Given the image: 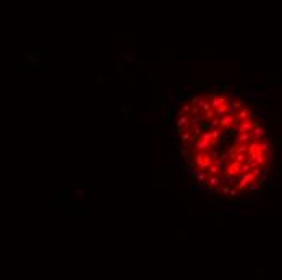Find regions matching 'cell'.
Here are the masks:
<instances>
[{
    "label": "cell",
    "mask_w": 282,
    "mask_h": 280,
    "mask_svg": "<svg viewBox=\"0 0 282 280\" xmlns=\"http://www.w3.org/2000/svg\"><path fill=\"white\" fill-rule=\"evenodd\" d=\"M253 125H255V121L251 120V118H245V120H242V125H240V130L242 131H251Z\"/></svg>",
    "instance_id": "obj_3"
},
{
    "label": "cell",
    "mask_w": 282,
    "mask_h": 280,
    "mask_svg": "<svg viewBox=\"0 0 282 280\" xmlns=\"http://www.w3.org/2000/svg\"><path fill=\"white\" fill-rule=\"evenodd\" d=\"M238 96H240V91H238V89H235V91H233L232 94L229 96V99H230V101H233V99H237Z\"/></svg>",
    "instance_id": "obj_10"
},
{
    "label": "cell",
    "mask_w": 282,
    "mask_h": 280,
    "mask_svg": "<svg viewBox=\"0 0 282 280\" xmlns=\"http://www.w3.org/2000/svg\"><path fill=\"white\" fill-rule=\"evenodd\" d=\"M217 170H219V169H217V165H209V172L212 173V175H214V173H217Z\"/></svg>",
    "instance_id": "obj_13"
},
{
    "label": "cell",
    "mask_w": 282,
    "mask_h": 280,
    "mask_svg": "<svg viewBox=\"0 0 282 280\" xmlns=\"http://www.w3.org/2000/svg\"><path fill=\"white\" fill-rule=\"evenodd\" d=\"M185 121H187V117H182V118H180V120H178V121H177V126H182V125H183V123H185Z\"/></svg>",
    "instance_id": "obj_15"
},
{
    "label": "cell",
    "mask_w": 282,
    "mask_h": 280,
    "mask_svg": "<svg viewBox=\"0 0 282 280\" xmlns=\"http://www.w3.org/2000/svg\"><path fill=\"white\" fill-rule=\"evenodd\" d=\"M203 139L209 141V139H211V133H204V134H203Z\"/></svg>",
    "instance_id": "obj_17"
},
{
    "label": "cell",
    "mask_w": 282,
    "mask_h": 280,
    "mask_svg": "<svg viewBox=\"0 0 282 280\" xmlns=\"http://www.w3.org/2000/svg\"><path fill=\"white\" fill-rule=\"evenodd\" d=\"M233 120H235V118H233V115H230V114H227L225 117H220L219 118V123L222 125L224 128H229L230 125L233 123Z\"/></svg>",
    "instance_id": "obj_2"
},
{
    "label": "cell",
    "mask_w": 282,
    "mask_h": 280,
    "mask_svg": "<svg viewBox=\"0 0 282 280\" xmlns=\"http://www.w3.org/2000/svg\"><path fill=\"white\" fill-rule=\"evenodd\" d=\"M245 157H246L245 154H243V152H240L238 156H237V160H238V162H243V160H245Z\"/></svg>",
    "instance_id": "obj_14"
},
{
    "label": "cell",
    "mask_w": 282,
    "mask_h": 280,
    "mask_svg": "<svg viewBox=\"0 0 282 280\" xmlns=\"http://www.w3.org/2000/svg\"><path fill=\"white\" fill-rule=\"evenodd\" d=\"M250 117V109L248 107H243L242 110L238 112V120H245V118Z\"/></svg>",
    "instance_id": "obj_6"
},
{
    "label": "cell",
    "mask_w": 282,
    "mask_h": 280,
    "mask_svg": "<svg viewBox=\"0 0 282 280\" xmlns=\"http://www.w3.org/2000/svg\"><path fill=\"white\" fill-rule=\"evenodd\" d=\"M217 123H219V120H214V118H211V120H209L211 126H217Z\"/></svg>",
    "instance_id": "obj_16"
},
{
    "label": "cell",
    "mask_w": 282,
    "mask_h": 280,
    "mask_svg": "<svg viewBox=\"0 0 282 280\" xmlns=\"http://www.w3.org/2000/svg\"><path fill=\"white\" fill-rule=\"evenodd\" d=\"M245 151H246V146H240L238 147V152H245Z\"/></svg>",
    "instance_id": "obj_18"
},
{
    "label": "cell",
    "mask_w": 282,
    "mask_h": 280,
    "mask_svg": "<svg viewBox=\"0 0 282 280\" xmlns=\"http://www.w3.org/2000/svg\"><path fill=\"white\" fill-rule=\"evenodd\" d=\"M222 104H225V99H224V97H216V99H212V101H211V107H212V109L220 107Z\"/></svg>",
    "instance_id": "obj_5"
},
{
    "label": "cell",
    "mask_w": 282,
    "mask_h": 280,
    "mask_svg": "<svg viewBox=\"0 0 282 280\" xmlns=\"http://www.w3.org/2000/svg\"><path fill=\"white\" fill-rule=\"evenodd\" d=\"M251 134H253V138L255 139H258V138H261L263 134H264V130H263V126H259V125H253V128H251Z\"/></svg>",
    "instance_id": "obj_4"
},
{
    "label": "cell",
    "mask_w": 282,
    "mask_h": 280,
    "mask_svg": "<svg viewBox=\"0 0 282 280\" xmlns=\"http://www.w3.org/2000/svg\"><path fill=\"white\" fill-rule=\"evenodd\" d=\"M219 134H220L219 130H212V131H211V138H219Z\"/></svg>",
    "instance_id": "obj_11"
},
{
    "label": "cell",
    "mask_w": 282,
    "mask_h": 280,
    "mask_svg": "<svg viewBox=\"0 0 282 280\" xmlns=\"http://www.w3.org/2000/svg\"><path fill=\"white\" fill-rule=\"evenodd\" d=\"M207 146H209V141H206V139H201V141L196 143V149L198 151H204Z\"/></svg>",
    "instance_id": "obj_7"
},
{
    "label": "cell",
    "mask_w": 282,
    "mask_h": 280,
    "mask_svg": "<svg viewBox=\"0 0 282 280\" xmlns=\"http://www.w3.org/2000/svg\"><path fill=\"white\" fill-rule=\"evenodd\" d=\"M196 162H198V167L203 170V169H206V167L211 165V157L207 156V154H198V156H196Z\"/></svg>",
    "instance_id": "obj_1"
},
{
    "label": "cell",
    "mask_w": 282,
    "mask_h": 280,
    "mask_svg": "<svg viewBox=\"0 0 282 280\" xmlns=\"http://www.w3.org/2000/svg\"><path fill=\"white\" fill-rule=\"evenodd\" d=\"M207 183H209V186H217V185H220V178L219 176H211L207 180Z\"/></svg>",
    "instance_id": "obj_9"
},
{
    "label": "cell",
    "mask_w": 282,
    "mask_h": 280,
    "mask_svg": "<svg viewBox=\"0 0 282 280\" xmlns=\"http://www.w3.org/2000/svg\"><path fill=\"white\" fill-rule=\"evenodd\" d=\"M258 147H259V151H261V152H269V151H271V143H268V141H266V143L258 144Z\"/></svg>",
    "instance_id": "obj_8"
},
{
    "label": "cell",
    "mask_w": 282,
    "mask_h": 280,
    "mask_svg": "<svg viewBox=\"0 0 282 280\" xmlns=\"http://www.w3.org/2000/svg\"><path fill=\"white\" fill-rule=\"evenodd\" d=\"M229 186H224V188L222 189H217V191H219V193H222V194H229Z\"/></svg>",
    "instance_id": "obj_12"
}]
</instances>
